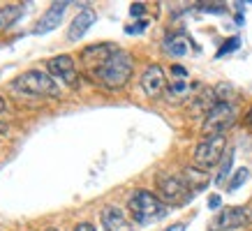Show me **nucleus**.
<instances>
[{"mask_svg": "<svg viewBox=\"0 0 252 231\" xmlns=\"http://www.w3.org/2000/svg\"><path fill=\"white\" fill-rule=\"evenodd\" d=\"M12 90H21L28 92V95H37V97H58L61 95L58 81L49 72H42V69L23 72L21 77L12 84Z\"/></svg>", "mask_w": 252, "mask_h": 231, "instance_id": "3", "label": "nucleus"}, {"mask_svg": "<svg viewBox=\"0 0 252 231\" xmlns=\"http://www.w3.org/2000/svg\"><path fill=\"white\" fill-rule=\"evenodd\" d=\"M127 210H130L132 220L137 224H153V222H160L162 217H167L169 206L158 194L146 192V190H137L127 199Z\"/></svg>", "mask_w": 252, "mask_h": 231, "instance_id": "1", "label": "nucleus"}, {"mask_svg": "<svg viewBox=\"0 0 252 231\" xmlns=\"http://www.w3.org/2000/svg\"><path fill=\"white\" fill-rule=\"evenodd\" d=\"M245 120H248V123L252 125V109H250V111H248V118H245Z\"/></svg>", "mask_w": 252, "mask_h": 231, "instance_id": "29", "label": "nucleus"}, {"mask_svg": "<svg viewBox=\"0 0 252 231\" xmlns=\"http://www.w3.org/2000/svg\"><path fill=\"white\" fill-rule=\"evenodd\" d=\"M118 54V49L114 44H93V46H86L84 51H81V62H84V67L95 74L99 67H104L114 56Z\"/></svg>", "mask_w": 252, "mask_h": 231, "instance_id": "8", "label": "nucleus"}, {"mask_svg": "<svg viewBox=\"0 0 252 231\" xmlns=\"http://www.w3.org/2000/svg\"><path fill=\"white\" fill-rule=\"evenodd\" d=\"M49 231H56V229H49Z\"/></svg>", "mask_w": 252, "mask_h": 231, "instance_id": "30", "label": "nucleus"}, {"mask_svg": "<svg viewBox=\"0 0 252 231\" xmlns=\"http://www.w3.org/2000/svg\"><path fill=\"white\" fill-rule=\"evenodd\" d=\"M252 224V206H231L220 210L211 222V231H231Z\"/></svg>", "mask_w": 252, "mask_h": 231, "instance_id": "7", "label": "nucleus"}, {"mask_svg": "<svg viewBox=\"0 0 252 231\" xmlns=\"http://www.w3.org/2000/svg\"><path fill=\"white\" fill-rule=\"evenodd\" d=\"M74 231H95V229H93V224L81 222V224H77V227H74Z\"/></svg>", "mask_w": 252, "mask_h": 231, "instance_id": "25", "label": "nucleus"}, {"mask_svg": "<svg viewBox=\"0 0 252 231\" xmlns=\"http://www.w3.org/2000/svg\"><path fill=\"white\" fill-rule=\"evenodd\" d=\"M220 203H222V199L218 197V194H213V197L208 199V208H211V210H218V208H220Z\"/></svg>", "mask_w": 252, "mask_h": 231, "instance_id": "23", "label": "nucleus"}, {"mask_svg": "<svg viewBox=\"0 0 252 231\" xmlns=\"http://www.w3.org/2000/svg\"><path fill=\"white\" fill-rule=\"evenodd\" d=\"M2 111H5V100L0 97V114H2Z\"/></svg>", "mask_w": 252, "mask_h": 231, "instance_id": "28", "label": "nucleus"}, {"mask_svg": "<svg viewBox=\"0 0 252 231\" xmlns=\"http://www.w3.org/2000/svg\"><path fill=\"white\" fill-rule=\"evenodd\" d=\"M181 180L185 183V187L190 190L192 194L201 192L204 187L208 185V173L204 169H197V167H188V169H183V173H181Z\"/></svg>", "mask_w": 252, "mask_h": 231, "instance_id": "14", "label": "nucleus"}, {"mask_svg": "<svg viewBox=\"0 0 252 231\" xmlns=\"http://www.w3.org/2000/svg\"><path fill=\"white\" fill-rule=\"evenodd\" d=\"M141 88H144V92L151 97V100L160 97L162 92H164V88H167L164 69H162L160 65H148L146 72L141 74Z\"/></svg>", "mask_w": 252, "mask_h": 231, "instance_id": "10", "label": "nucleus"}, {"mask_svg": "<svg viewBox=\"0 0 252 231\" xmlns=\"http://www.w3.org/2000/svg\"><path fill=\"white\" fill-rule=\"evenodd\" d=\"M21 12H23V5H7V7L0 9V30L9 28L21 16Z\"/></svg>", "mask_w": 252, "mask_h": 231, "instance_id": "16", "label": "nucleus"}, {"mask_svg": "<svg viewBox=\"0 0 252 231\" xmlns=\"http://www.w3.org/2000/svg\"><path fill=\"white\" fill-rule=\"evenodd\" d=\"M69 7V2H54L51 7L44 12V16L37 21V28H35V35H46V32H51L63 21V14H65V9Z\"/></svg>", "mask_w": 252, "mask_h": 231, "instance_id": "11", "label": "nucleus"}, {"mask_svg": "<svg viewBox=\"0 0 252 231\" xmlns=\"http://www.w3.org/2000/svg\"><path fill=\"white\" fill-rule=\"evenodd\" d=\"M146 26H148V21H137L134 26H127V28H125V32H127V35H139V32L146 30Z\"/></svg>", "mask_w": 252, "mask_h": 231, "instance_id": "21", "label": "nucleus"}, {"mask_svg": "<svg viewBox=\"0 0 252 231\" xmlns=\"http://www.w3.org/2000/svg\"><path fill=\"white\" fill-rule=\"evenodd\" d=\"M158 197H160L167 206H183L185 201L192 197V192L185 187L181 176L160 173V176H158Z\"/></svg>", "mask_w": 252, "mask_h": 231, "instance_id": "6", "label": "nucleus"}, {"mask_svg": "<svg viewBox=\"0 0 252 231\" xmlns=\"http://www.w3.org/2000/svg\"><path fill=\"white\" fill-rule=\"evenodd\" d=\"M238 46H241V39L238 37H229L224 44L220 46V51H218V58H222V56H227V54H231V51H236Z\"/></svg>", "mask_w": 252, "mask_h": 231, "instance_id": "20", "label": "nucleus"}, {"mask_svg": "<svg viewBox=\"0 0 252 231\" xmlns=\"http://www.w3.org/2000/svg\"><path fill=\"white\" fill-rule=\"evenodd\" d=\"M190 90H192V86L188 84V79H174L169 84V97L171 100H185L190 95Z\"/></svg>", "mask_w": 252, "mask_h": 231, "instance_id": "17", "label": "nucleus"}, {"mask_svg": "<svg viewBox=\"0 0 252 231\" xmlns=\"http://www.w3.org/2000/svg\"><path fill=\"white\" fill-rule=\"evenodd\" d=\"M144 12H146V5H144V2H132V5H130V14L132 16H141Z\"/></svg>", "mask_w": 252, "mask_h": 231, "instance_id": "22", "label": "nucleus"}, {"mask_svg": "<svg viewBox=\"0 0 252 231\" xmlns=\"http://www.w3.org/2000/svg\"><path fill=\"white\" fill-rule=\"evenodd\" d=\"M167 231H185V224H183V222H178V224H174V227H169Z\"/></svg>", "mask_w": 252, "mask_h": 231, "instance_id": "27", "label": "nucleus"}, {"mask_svg": "<svg viewBox=\"0 0 252 231\" xmlns=\"http://www.w3.org/2000/svg\"><path fill=\"white\" fill-rule=\"evenodd\" d=\"M224 146H227V137L224 134H213V137H206L197 148H194V164L197 169H211L218 162L222 160L224 155Z\"/></svg>", "mask_w": 252, "mask_h": 231, "instance_id": "5", "label": "nucleus"}, {"mask_svg": "<svg viewBox=\"0 0 252 231\" xmlns=\"http://www.w3.org/2000/svg\"><path fill=\"white\" fill-rule=\"evenodd\" d=\"M204 12H215V14H222V12H224V7H222V5H204Z\"/></svg>", "mask_w": 252, "mask_h": 231, "instance_id": "24", "label": "nucleus"}, {"mask_svg": "<svg viewBox=\"0 0 252 231\" xmlns=\"http://www.w3.org/2000/svg\"><path fill=\"white\" fill-rule=\"evenodd\" d=\"M95 12H93L91 7H84L81 12H79L77 16H74V21H72V26H69L67 30V39L69 42H77V39H81L88 32V28H91L93 23H95Z\"/></svg>", "mask_w": 252, "mask_h": 231, "instance_id": "12", "label": "nucleus"}, {"mask_svg": "<svg viewBox=\"0 0 252 231\" xmlns=\"http://www.w3.org/2000/svg\"><path fill=\"white\" fill-rule=\"evenodd\" d=\"M132 67H134L132 56L127 54V51H121V49H118V54H116L104 67H99L93 77L97 79L104 88L116 90V88H123V86L127 84V79L132 77Z\"/></svg>", "mask_w": 252, "mask_h": 231, "instance_id": "2", "label": "nucleus"}, {"mask_svg": "<svg viewBox=\"0 0 252 231\" xmlns=\"http://www.w3.org/2000/svg\"><path fill=\"white\" fill-rule=\"evenodd\" d=\"M0 77H2V72H0Z\"/></svg>", "mask_w": 252, "mask_h": 231, "instance_id": "31", "label": "nucleus"}, {"mask_svg": "<svg viewBox=\"0 0 252 231\" xmlns=\"http://www.w3.org/2000/svg\"><path fill=\"white\" fill-rule=\"evenodd\" d=\"M231 164H234V153H227L224 155V162H222V167H220V173H218V178H215V183L222 185L224 180H227V176H229V171H231Z\"/></svg>", "mask_w": 252, "mask_h": 231, "instance_id": "18", "label": "nucleus"}, {"mask_svg": "<svg viewBox=\"0 0 252 231\" xmlns=\"http://www.w3.org/2000/svg\"><path fill=\"white\" fill-rule=\"evenodd\" d=\"M102 229L104 231H132V224L123 215L121 208L107 206L102 210Z\"/></svg>", "mask_w": 252, "mask_h": 231, "instance_id": "13", "label": "nucleus"}, {"mask_svg": "<svg viewBox=\"0 0 252 231\" xmlns=\"http://www.w3.org/2000/svg\"><path fill=\"white\" fill-rule=\"evenodd\" d=\"M248 178H250V171L245 169H238L236 173H234V178H231L229 180V192H234V190H238V187H241V185L245 183V180H248Z\"/></svg>", "mask_w": 252, "mask_h": 231, "instance_id": "19", "label": "nucleus"}, {"mask_svg": "<svg viewBox=\"0 0 252 231\" xmlns=\"http://www.w3.org/2000/svg\"><path fill=\"white\" fill-rule=\"evenodd\" d=\"M46 69H49V74L54 79H61L67 86L77 88V84H79L77 65H74V60L69 56H56V58H51V60L46 62Z\"/></svg>", "mask_w": 252, "mask_h": 231, "instance_id": "9", "label": "nucleus"}, {"mask_svg": "<svg viewBox=\"0 0 252 231\" xmlns=\"http://www.w3.org/2000/svg\"><path fill=\"white\" fill-rule=\"evenodd\" d=\"M236 120V109L229 102H218L211 111L204 118V125H201V132L204 137H213V134H224Z\"/></svg>", "mask_w": 252, "mask_h": 231, "instance_id": "4", "label": "nucleus"}, {"mask_svg": "<svg viewBox=\"0 0 252 231\" xmlns=\"http://www.w3.org/2000/svg\"><path fill=\"white\" fill-rule=\"evenodd\" d=\"M171 72H174L176 77H181V79H185V77H188V72H185V69H183V67H181V65H176V67H174V69H171Z\"/></svg>", "mask_w": 252, "mask_h": 231, "instance_id": "26", "label": "nucleus"}, {"mask_svg": "<svg viewBox=\"0 0 252 231\" xmlns=\"http://www.w3.org/2000/svg\"><path fill=\"white\" fill-rule=\"evenodd\" d=\"M188 46H190V39L185 37L183 32H174L164 39V51L174 58H181V56L188 54Z\"/></svg>", "mask_w": 252, "mask_h": 231, "instance_id": "15", "label": "nucleus"}]
</instances>
